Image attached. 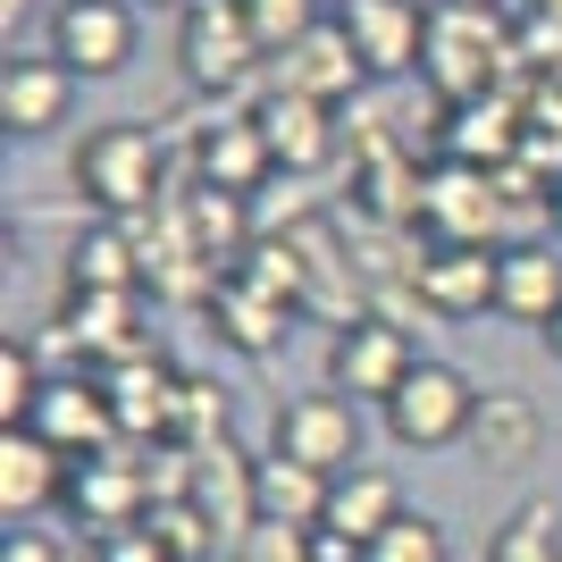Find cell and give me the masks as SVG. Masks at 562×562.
<instances>
[{
	"instance_id": "9a60e30c",
	"label": "cell",
	"mask_w": 562,
	"mask_h": 562,
	"mask_svg": "<svg viewBox=\"0 0 562 562\" xmlns=\"http://www.w3.org/2000/svg\"><path fill=\"white\" fill-rule=\"evenodd\" d=\"M76 85H85V76H68L59 59H9V68H0V126H9L18 143L68 126Z\"/></svg>"
},
{
	"instance_id": "8fae6325",
	"label": "cell",
	"mask_w": 562,
	"mask_h": 562,
	"mask_svg": "<svg viewBox=\"0 0 562 562\" xmlns=\"http://www.w3.org/2000/svg\"><path fill=\"white\" fill-rule=\"evenodd\" d=\"M495 244H428L420 260H412V294H420V311H437V319H479V311H495Z\"/></svg>"
},
{
	"instance_id": "4316f807",
	"label": "cell",
	"mask_w": 562,
	"mask_h": 562,
	"mask_svg": "<svg viewBox=\"0 0 562 562\" xmlns=\"http://www.w3.org/2000/svg\"><path fill=\"white\" fill-rule=\"evenodd\" d=\"M319 9H328V0H244V25H252L260 50L278 59V50H294L311 25H319Z\"/></svg>"
},
{
	"instance_id": "f1b7e54d",
	"label": "cell",
	"mask_w": 562,
	"mask_h": 562,
	"mask_svg": "<svg viewBox=\"0 0 562 562\" xmlns=\"http://www.w3.org/2000/svg\"><path fill=\"white\" fill-rule=\"evenodd\" d=\"M93 562H177V554H168V546L151 538V520H143V529H117V538H101Z\"/></svg>"
},
{
	"instance_id": "e0dca14e",
	"label": "cell",
	"mask_w": 562,
	"mask_h": 562,
	"mask_svg": "<svg viewBox=\"0 0 562 562\" xmlns=\"http://www.w3.org/2000/svg\"><path fill=\"white\" fill-rule=\"evenodd\" d=\"M252 126L269 135V160H278V168H294V177H311V168H328V160H336V110H328V101L269 93Z\"/></svg>"
},
{
	"instance_id": "d6a6232c",
	"label": "cell",
	"mask_w": 562,
	"mask_h": 562,
	"mask_svg": "<svg viewBox=\"0 0 562 562\" xmlns=\"http://www.w3.org/2000/svg\"><path fill=\"white\" fill-rule=\"evenodd\" d=\"M453 9H495V18H504V9H513V0H453Z\"/></svg>"
},
{
	"instance_id": "4fadbf2b",
	"label": "cell",
	"mask_w": 562,
	"mask_h": 562,
	"mask_svg": "<svg viewBox=\"0 0 562 562\" xmlns=\"http://www.w3.org/2000/svg\"><path fill=\"white\" fill-rule=\"evenodd\" d=\"M68 479H76V462L59 446H43L34 428H0V513H9V529L43 520L68 495Z\"/></svg>"
},
{
	"instance_id": "603a6c76",
	"label": "cell",
	"mask_w": 562,
	"mask_h": 562,
	"mask_svg": "<svg viewBox=\"0 0 562 562\" xmlns=\"http://www.w3.org/2000/svg\"><path fill=\"white\" fill-rule=\"evenodd\" d=\"M68 278H76V294H135L143 260H135V244H126V227H117V218H101V227L76 235Z\"/></svg>"
},
{
	"instance_id": "3957f363",
	"label": "cell",
	"mask_w": 562,
	"mask_h": 562,
	"mask_svg": "<svg viewBox=\"0 0 562 562\" xmlns=\"http://www.w3.org/2000/svg\"><path fill=\"white\" fill-rule=\"evenodd\" d=\"M513 59V34L495 9H453V0H428V50H420V76L437 85L446 101H479L495 93V68Z\"/></svg>"
},
{
	"instance_id": "30bf717a",
	"label": "cell",
	"mask_w": 562,
	"mask_h": 562,
	"mask_svg": "<svg viewBox=\"0 0 562 562\" xmlns=\"http://www.w3.org/2000/svg\"><path fill=\"white\" fill-rule=\"evenodd\" d=\"M361 85H370V68H361V50H352V34L336 18H319L294 50L269 59V93H303V101H328V110L345 93H361Z\"/></svg>"
},
{
	"instance_id": "4dcf8cb0",
	"label": "cell",
	"mask_w": 562,
	"mask_h": 562,
	"mask_svg": "<svg viewBox=\"0 0 562 562\" xmlns=\"http://www.w3.org/2000/svg\"><path fill=\"white\" fill-rule=\"evenodd\" d=\"M546 227H554V244H562V177H554V202H546Z\"/></svg>"
},
{
	"instance_id": "6da1fadb",
	"label": "cell",
	"mask_w": 562,
	"mask_h": 562,
	"mask_svg": "<svg viewBox=\"0 0 562 562\" xmlns=\"http://www.w3.org/2000/svg\"><path fill=\"white\" fill-rule=\"evenodd\" d=\"M68 177L101 218H135L143 202L160 193V135L135 126V117H110V126H93V135L76 143Z\"/></svg>"
},
{
	"instance_id": "7c38bea8",
	"label": "cell",
	"mask_w": 562,
	"mask_h": 562,
	"mask_svg": "<svg viewBox=\"0 0 562 562\" xmlns=\"http://www.w3.org/2000/svg\"><path fill=\"white\" fill-rule=\"evenodd\" d=\"M336 25L352 34V50H361L370 76H412L420 50H428V9L420 0H345Z\"/></svg>"
},
{
	"instance_id": "7a4b0ae2",
	"label": "cell",
	"mask_w": 562,
	"mask_h": 562,
	"mask_svg": "<svg viewBox=\"0 0 562 562\" xmlns=\"http://www.w3.org/2000/svg\"><path fill=\"white\" fill-rule=\"evenodd\" d=\"M177 59H186L193 93H252V85H269V50L244 25V0H193L177 18Z\"/></svg>"
},
{
	"instance_id": "cb8c5ba5",
	"label": "cell",
	"mask_w": 562,
	"mask_h": 562,
	"mask_svg": "<svg viewBox=\"0 0 562 562\" xmlns=\"http://www.w3.org/2000/svg\"><path fill=\"white\" fill-rule=\"evenodd\" d=\"M328 487L336 479H319V470L303 462H260V520H285V529H319L328 520Z\"/></svg>"
},
{
	"instance_id": "1f68e13d",
	"label": "cell",
	"mask_w": 562,
	"mask_h": 562,
	"mask_svg": "<svg viewBox=\"0 0 562 562\" xmlns=\"http://www.w3.org/2000/svg\"><path fill=\"white\" fill-rule=\"evenodd\" d=\"M546 352H554V361H562V311H554V319H546Z\"/></svg>"
},
{
	"instance_id": "2e32d148",
	"label": "cell",
	"mask_w": 562,
	"mask_h": 562,
	"mask_svg": "<svg viewBox=\"0 0 562 562\" xmlns=\"http://www.w3.org/2000/svg\"><path fill=\"white\" fill-rule=\"evenodd\" d=\"M495 311L546 336V319L562 311V252L554 244H538V235L504 244V260H495Z\"/></svg>"
},
{
	"instance_id": "d4e9b609",
	"label": "cell",
	"mask_w": 562,
	"mask_h": 562,
	"mask_svg": "<svg viewBox=\"0 0 562 562\" xmlns=\"http://www.w3.org/2000/svg\"><path fill=\"white\" fill-rule=\"evenodd\" d=\"M562 520L554 504H513L504 513V529L487 538V562H562V538H554Z\"/></svg>"
},
{
	"instance_id": "e575fe53",
	"label": "cell",
	"mask_w": 562,
	"mask_h": 562,
	"mask_svg": "<svg viewBox=\"0 0 562 562\" xmlns=\"http://www.w3.org/2000/svg\"><path fill=\"white\" fill-rule=\"evenodd\" d=\"M529 9H538V18H562V0H529Z\"/></svg>"
},
{
	"instance_id": "484cf974",
	"label": "cell",
	"mask_w": 562,
	"mask_h": 562,
	"mask_svg": "<svg viewBox=\"0 0 562 562\" xmlns=\"http://www.w3.org/2000/svg\"><path fill=\"white\" fill-rule=\"evenodd\" d=\"M361 562H453V538H446V520H428V513H403L386 538L361 546Z\"/></svg>"
},
{
	"instance_id": "7402d4cb",
	"label": "cell",
	"mask_w": 562,
	"mask_h": 562,
	"mask_svg": "<svg viewBox=\"0 0 562 562\" xmlns=\"http://www.w3.org/2000/svg\"><path fill=\"white\" fill-rule=\"evenodd\" d=\"M269 135H260L252 117H227L218 135H202V177H211V193H227V202H244V193L269 177Z\"/></svg>"
},
{
	"instance_id": "ba28073f",
	"label": "cell",
	"mask_w": 562,
	"mask_h": 562,
	"mask_svg": "<svg viewBox=\"0 0 562 562\" xmlns=\"http://www.w3.org/2000/svg\"><path fill=\"white\" fill-rule=\"evenodd\" d=\"M135 0H59L50 9V59L68 76H117L135 59Z\"/></svg>"
},
{
	"instance_id": "8d00e7d4",
	"label": "cell",
	"mask_w": 562,
	"mask_h": 562,
	"mask_svg": "<svg viewBox=\"0 0 562 562\" xmlns=\"http://www.w3.org/2000/svg\"><path fill=\"white\" fill-rule=\"evenodd\" d=\"M336 9H345V0H336Z\"/></svg>"
},
{
	"instance_id": "9c48e42d",
	"label": "cell",
	"mask_w": 562,
	"mask_h": 562,
	"mask_svg": "<svg viewBox=\"0 0 562 562\" xmlns=\"http://www.w3.org/2000/svg\"><path fill=\"white\" fill-rule=\"evenodd\" d=\"M25 428H34L43 446H59L68 462L117 453V412H110V386H101V378H50L43 403L25 412Z\"/></svg>"
},
{
	"instance_id": "83f0119b",
	"label": "cell",
	"mask_w": 562,
	"mask_h": 562,
	"mask_svg": "<svg viewBox=\"0 0 562 562\" xmlns=\"http://www.w3.org/2000/svg\"><path fill=\"white\" fill-rule=\"evenodd\" d=\"M50 378L34 370V345H18V336H0V428H25V412L43 403Z\"/></svg>"
},
{
	"instance_id": "d6986e66",
	"label": "cell",
	"mask_w": 562,
	"mask_h": 562,
	"mask_svg": "<svg viewBox=\"0 0 562 562\" xmlns=\"http://www.w3.org/2000/svg\"><path fill=\"white\" fill-rule=\"evenodd\" d=\"M101 386H110L117 437H177V378H168L151 352H135V361L101 370Z\"/></svg>"
},
{
	"instance_id": "44dd1931",
	"label": "cell",
	"mask_w": 562,
	"mask_h": 562,
	"mask_svg": "<svg viewBox=\"0 0 562 562\" xmlns=\"http://www.w3.org/2000/svg\"><path fill=\"white\" fill-rule=\"evenodd\" d=\"M211 319H218V336H227L235 352H278L285 345V303L278 294H260L252 278H218L211 285Z\"/></svg>"
},
{
	"instance_id": "d590c367",
	"label": "cell",
	"mask_w": 562,
	"mask_h": 562,
	"mask_svg": "<svg viewBox=\"0 0 562 562\" xmlns=\"http://www.w3.org/2000/svg\"><path fill=\"white\" fill-rule=\"evenodd\" d=\"M18 9H25V0H0V18H9V25H18Z\"/></svg>"
},
{
	"instance_id": "f546056e",
	"label": "cell",
	"mask_w": 562,
	"mask_h": 562,
	"mask_svg": "<svg viewBox=\"0 0 562 562\" xmlns=\"http://www.w3.org/2000/svg\"><path fill=\"white\" fill-rule=\"evenodd\" d=\"M0 562H68L59 546L43 538V529H9V546H0Z\"/></svg>"
},
{
	"instance_id": "5b68a950",
	"label": "cell",
	"mask_w": 562,
	"mask_h": 562,
	"mask_svg": "<svg viewBox=\"0 0 562 562\" xmlns=\"http://www.w3.org/2000/svg\"><path fill=\"white\" fill-rule=\"evenodd\" d=\"M420 361H428V352L412 345V328L386 319V311H352L345 328L328 336V386L352 395V403H378V412L395 403V386L420 370Z\"/></svg>"
},
{
	"instance_id": "8992f818",
	"label": "cell",
	"mask_w": 562,
	"mask_h": 562,
	"mask_svg": "<svg viewBox=\"0 0 562 562\" xmlns=\"http://www.w3.org/2000/svg\"><path fill=\"white\" fill-rule=\"evenodd\" d=\"M412 227H420L428 244H495V252H504L513 211H504L495 168H470V160L420 168V218H412Z\"/></svg>"
},
{
	"instance_id": "ac0fdd59",
	"label": "cell",
	"mask_w": 562,
	"mask_h": 562,
	"mask_svg": "<svg viewBox=\"0 0 562 562\" xmlns=\"http://www.w3.org/2000/svg\"><path fill=\"white\" fill-rule=\"evenodd\" d=\"M68 504L85 513V529H101V538H117V529H143V504H151V487H143V462H126V453H101V462H76L68 479Z\"/></svg>"
},
{
	"instance_id": "836d02e7",
	"label": "cell",
	"mask_w": 562,
	"mask_h": 562,
	"mask_svg": "<svg viewBox=\"0 0 562 562\" xmlns=\"http://www.w3.org/2000/svg\"><path fill=\"white\" fill-rule=\"evenodd\" d=\"M135 9H177V18H186V9H193V0H135Z\"/></svg>"
},
{
	"instance_id": "ffe728a7",
	"label": "cell",
	"mask_w": 562,
	"mask_h": 562,
	"mask_svg": "<svg viewBox=\"0 0 562 562\" xmlns=\"http://www.w3.org/2000/svg\"><path fill=\"white\" fill-rule=\"evenodd\" d=\"M538 437H546V420H538L529 395H513V386H487V395H479V420H470V453H479V462H495V470L538 462Z\"/></svg>"
},
{
	"instance_id": "5bb4252c",
	"label": "cell",
	"mask_w": 562,
	"mask_h": 562,
	"mask_svg": "<svg viewBox=\"0 0 562 562\" xmlns=\"http://www.w3.org/2000/svg\"><path fill=\"white\" fill-rule=\"evenodd\" d=\"M403 513H412V504H403L395 470L352 462L345 479L328 487V520H319V538H336V546H352V554H361V546H370V538H386V529H395Z\"/></svg>"
},
{
	"instance_id": "52a82bcc",
	"label": "cell",
	"mask_w": 562,
	"mask_h": 562,
	"mask_svg": "<svg viewBox=\"0 0 562 562\" xmlns=\"http://www.w3.org/2000/svg\"><path fill=\"white\" fill-rule=\"evenodd\" d=\"M269 453H278V462L319 470V479H345V470L361 462V403L336 395V386L285 395L278 420H269Z\"/></svg>"
},
{
	"instance_id": "277c9868",
	"label": "cell",
	"mask_w": 562,
	"mask_h": 562,
	"mask_svg": "<svg viewBox=\"0 0 562 562\" xmlns=\"http://www.w3.org/2000/svg\"><path fill=\"white\" fill-rule=\"evenodd\" d=\"M479 395H487V386H470V370H453V361H420L378 420H386V437H395L403 453H446V446H470Z\"/></svg>"
}]
</instances>
